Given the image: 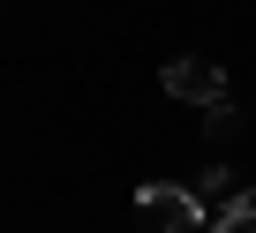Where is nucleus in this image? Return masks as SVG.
<instances>
[{"label": "nucleus", "instance_id": "f257e3e1", "mask_svg": "<svg viewBox=\"0 0 256 233\" xmlns=\"http://www.w3.org/2000/svg\"><path fill=\"white\" fill-rule=\"evenodd\" d=\"M204 196L196 188H181V181H144L136 188V218L151 226V233H204Z\"/></svg>", "mask_w": 256, "mask_h": 233}, {"label": "nucleus", "instance_id": "f03ea898", "mask_svg": "<svg viewBox=\"0 0 256 233\" xmlns=\"http://www.w3.org/2000/svg\"><path fill=\"white\" fill-rule=\"evenodd\" d=\"M158 90H166V98H181V105H218V98H226V68H218V60H204V53H181V60H166Z\"/></svg>", "mask_w": 256, "mask_h": 233}, {"label": "nucleus", "instance_id": "7ed1b4c3", "mask_svg": "<svg viewBox=\"0 0 256 233\" xmlns=\"http://www.w3.org/2000/svg\"><path fill=\"white\" fill-rule=\"evenodd\" d=\"M196 196H204V203H211V211H226V203H241V196H248V188H241V173H226V166H211V173H204V181H196Z\"/></svg>", "mask_w": 256, "mask_h": 233}, {"label": "nucleus", "instance_id": "20e7f679", "mask_svg": "<svg viewBox=\"0 0 256 233\" xmlns=\"http://www.w3.org/2000/svg\"><path fill=\"white\" fill-rule=\"evenodd\" d=\"M211 233H256V196H241V203H226V211L211 218Z\"/></svg>", "mask_w": 256, "mask_h": 233}, {"label": "nucleus", "instance_id": "39448f33", "mask_svg": "<svg viewBox=\"0 0 256 233\" xmlns=\"http://www.w3.org/2000/svg\"><path fill=\"white\" fill-rule=\"evenodd\" d=\"M234 128H241V113H234V98H218V105H204V136H211V143H226Z\"/></svg>", "mask_w": 256, "mask_h": 233}]
</instances>
